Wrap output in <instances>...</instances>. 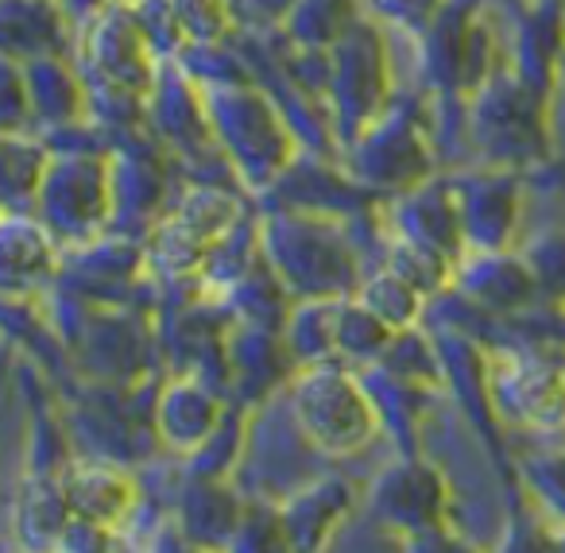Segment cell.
<instances>
[{
    "mask_svg": "<svg viewBox=\"0 0 565 553\" xmlns=\"http://www.w3.org/2000/svg\"><path fill=\"white\" fill-rule=\"evenodd\" d=\"M244 221V205L225 187H190L163 217L151 225L143 264L167 279H190L202 272L210 248Z\"/></svg>",
    "mask_w": 565,
    "mask_h": 553,
    "instance_id": "6",
    "label": "cell"
},
{
    "mask_svg": "<svg viewBox=\"0 0 565 553\" xmlns=\"http://www.w3.org/2000/svg\"><path fill=\"white\" fill-rule=\"evenodd\" d=\"M78 63L89 82V97L105 94L113 109L120 105L140 109L148 105L167 59H159V51L148 43L132 4L105 0L94 24L78 40Z\"/></svg>",
    "mask_w": 565,
    "mask_h": 553,
    "instance_id": "5",
    "label": "cell"
},
{
    "mask_svg": "<svg viewBox=\"0 0 565 553\" xmlns=\"http://www.w3.org/2000/svg\"><path fill=\"white\" fill-rule=\"evenodd\" d=\"M295 0H233V20L244 28H287Z\"/></svg>",
    "mask_w": 565,
    "mask_h": 553,
    "instance_id": "32",
    "label": "cell"
},
{
    "mask_svg": "<svg viewBox=\"0 0 565 553\" xmlns=\"http://www.w3.org/2000/svg\"><path fill=\"white\" fill-rule=\"evenodd\" d=\"M259 252L295 298H341L361 287L353 244L330 213H271L259 221Z\"/></svg>",
    "mask_w": 565,
    "mask_h": 553,
    "instance_id": "3",
    "label": "cell"
},
{
    "mask_svg": "<svg viewBox=\"0 0 565 553\" xmlns=\"http://www.w3.org/2000/svg\"><path fill=\"white\" fill-rule=\"evenodd\" d=\"M32 128L35 113L24 63L0 55V136H28Z\"/></svg>",
    "mask_w": 565,
    "mask_h": 553,
    "instance_id": "28",
    "label": "cell"
},
{
    "mask_svg": "<svg viewBox=\"0 0 565 553\" xmlns=\"http://www.w3.org/2000/svg\"><path fill=\"white\" fill-rule=\"evenodd\" d=\"M186 47H210V43H225L228 32L236 28L233 20V0H174Z\"/></svg>",
    "mask_w": 565,
    "mask_h": 553,
    "instance_id": "27",
    "label": "cell"
},
{
    "mask_svg": "<svg viewBox=\"0 0 565 553\" xmlns=\"http://www.w3.org/2000/svg\"><path fill=\"white\" fill-rule=\"evenodd\" d=\"M35 217L51 228L63 252L102 241L117 217V182L113 159L102 151H51L43 179L35 187Z\"/></svg>",
    "mask_w": 565,
    "mask_h": 553,
    "instance_id": "4",
    "label": "cell"
},
{
    "mask_svg": "<svg viewBox=\"0 0 565 553\" xmlns=\"http://www.w3.org/2000/svg\"><path fill=\"white\" fill-rule=\"evenodd\" d=\"M526 488H531L534 503L550 514V519L565 522V453H542L531 457L523 468Z\"/></svg>",
    "mask_w": 565,
    "mask_h": 553,
    "instance_id": "31",
    "label": "cell"
},
{
    "mask_svg": "<svg viewBox=\"0 0 565 553\" xmlns=\"http://www.w3.org/2000/svg\"><path fill=\"white\" fill-rule=\"evenodd\" d=\"M128 4H132L148 43L159 51V59H179V51L186 47V35H182L174 0H128Z\"/></svg>",
    "mask_w": 565,
    "mask_h": 553,
    "instance_id": "30",
    "label": "cell"
},
{
    "mask_svg": "<svg viewBox=\"0 0 565 553\" xmlns=\"http://www.w3.org/2000/svg\"><path fill=\"white\" fill-rule=\"evenodd\" d=\"M384 267L399 275V279H407L423 298H434L438 290H446L449 283H454V267L457 264L449 256H441L438 248H430V244L395 236L392 248H387Z\"/></svg>",
    "mask_w": 565,
    "mask_h": 553,
    "instance_id": "25",
    "label": "cell"
},
{
    "mask_svg": "<svg viewBox=\"0 0 565 553\" xmlns=\"http://www.w3.org/2000/svg\"><path fill=\"white\" fill-rule=\"evenodd\" d=\"M28 71V89H32V113L35 128L43 132H63V128L86 125L89 109V82L82 74L78 63H71V55H47L24 63Z\"/></svg>",
    "mask_w": 565,
    "mask_h": 553,
    "instance_id": "18",
    "label": "cell"
},
{
    "mask_svg": "<svg viewBox=\"0 0 565 553\" xmlns=\"http://www.w3.org/2000/svg\"><path fill=\"white\" fill-rule=\"evenodd\" d=\"M225 414L228 406L210 387V380L198 372L171 375L163 383V391H159L156 406H151V422H156L159 442L171 453H179V457H194L213 437V429L221 426Z\"/></svg>",
    "mask_w": 565,
    "mask_h": 553,
    "instance_id": "14",
    "label": "cell"
},
{
    "mask_svg": "<svg viewBox=\"0 0 565 553\" xmlns=\"http://www.w3.org/2000/svg\"><path fill=\"white\" fill-rule=\"evenodd\" d=\"M287 406L299 437L322 457H353L369 449L384 429L376 395L345 360L295 368L287 380Z\"/></svg>",
    "mask_w": 565,
    "mask_h": 553,
    "instance_id": "1",
    "label": "cell"
},
{
    "mask_svg": "<svg viewBox=\"0 0 565 553\" xmlns=\"http://www.w3.org/2000/svg\"><path fill=\"white\" fill-rule=\"evenodd\" d=\"M526 267H531L534 283H539L542 298H554L565 302V233L562 228H550V233L534 236L523 252Z\"/></svg>",
    "mask_w": 565,
    "mask_h": 553,
    "instance_id": "29",
    "label": "cell"
},
{
    "mask_svg": "<svg viewBox=\"0 0 565 553\" xmlns=\"http://www.w3.org/2000/svg\"><path fill=\"white\" fill-rule=\"evenodd\" d=\"M349 171L361 190L407 194L430 179V140L407 113L384 109L356 140H349Z\"/></svg>",
    "mask_w": 565,
    "mask_h": 553,
    "instance_id": "7",
    "label": "cell"
},
{
    "mask_svg": "<svg viewBox=\"0 0 565 553\" xmlns=\"http://www.w3.org/2000/svg\"><path fill=\"white\" fill-rule=\"evenodd\" d=\"M326 97H330L338 132L345 140H356L387 109V55L376 28L364 20L330 47Z\"/></svg>",
    "mask_w": 565,
    "mask_h": 553,
    "instance_id": "8",
    "label": "cell"
},
{
    "mask_svg": "<svg viewBox=\"0 0 565 553\" xmlns=\"http://www.w3.org/2000/svg\"><path fill=\"white\" fill-rule=\"evenodd\" d=\"M457 205H461L465 248L469 252H495L511 248L523 221V190L508 167H488L469 179L454 182Z\"/></svg>",
    "mask_w": 565,
    "mask_h": 553,
    "instance_id": "12",
    "label": "cell"
},
{
    "mask_svg": "<svg viewBox=\"0 0 565 553\" xmlns=\"http://www.w3.org/2000/svg\"><path fill=\"white\" fill-rule=\"evenodd\" d=\"M74 47L78 35L58 0H0V55L32 63L47 55H71Z\"/></svg>",
    "mask_w": 565,
    "mask_h": 553,
    "instance_id": "17",
    "label": "cell"
},
{
    "mask_svg": "<svg viewBox=\"0 0 565 553\" xmlns=\"http://www.w3.org/2000/svg\"><path fill=\"white\" fill-rule=\"evenodd\" d=\"M349 511H353V488L345 480H338V476L310 480L307 488L291 491L279 503L287 545L291 550H322L349 519Z\"/></svg>",
    "mask_w": 565,
    "mask_h": 553,
    "instance_id": "19",
    "label": "cell"
},
{
    "mask_svg": "<svg viewBox=\"0 0 565 553\" xmlns=\"http://www.w3.org/2000/svg\"><path fill=\"white\" fill-rule=\"evenodd\" d=\"M341 298H299V302L287 310V318H282V344L291 352L295 368L338 360Z\"/></svg>",
    "mask_w": 565,
    "mask_h": 553,
    "instance_id": "21",
    "label": "cell"
},
{
    "mask_svg": "<svg viewBox=\"0 0 565 553\" xmlns=\"http://www.w3.org/2000/svg\"><path fill=\"white\" fill-rule=\"evenodd\" d=\"M369 499L384 527L399 530V534H430L446 522L449 483L441 480L438 465L407 457L376 476Z\"/></svg>",
    "mask_w": 565,
    "mask_h": 553,
    "instance_id": "9",
    "label": "cell"
},
{
    "mask_svg": "<svg viewBox=\"0 0 565 553\" xmlns=\"http://www.w3.org/2000/svg\"><path fill=\"white\" fill-rule=\"evenodd\" d=\"M495 411L526 429H565V372L542 357H503L488 372Z\"/></svg>",
    "mask_w": 565,
    "mask_h": 553,
    "instance_id": "10",
    "label": "cell"
},
{
    "mask_svg": "<svg viewBox=\"0 0 565 553\" xmlns=\"http://www.w3.org/2000/svg\"><path fill=\"white\" fill-rule=\"evenodd\" d=\"M353 295L361 298V302L369 306V310L376 313L384 326H392L395 333H403V329H415L418 313H423V306H426V298L418 295L407 279H399L395 272H387V267H380L372 279H364Z\"/></svg>",
    "mask_w": 565,
    "mask_h": 553,
    "instance_id": "24",
    "label": "cell"
},
{
    "mask_svg": "<svg viewBox=\"0 0 565 553\" xmlns=\"http://www.w3.org/2000/svg\"><path fill=\"white\" fill-rule=\"evenodd\" d=\"M51 151L32 136H0V205L35 198Z\"/></svg>",
    "mask_w": 565,
    "mask_h": 553,
    "instance_id": "26",
    "label": "cell"
},
{
    "mask_svg": "<svg viewBox=\"0 0 565 553\" xmlns=\"http://www.w3.org/2000/svg\"><path fill=\"white\" fill-rule=\"evenodd\" d=\"M392 225L395 236H407V241L430 244L441 256L457 259L465 256V225H461V205H457V187L454 182H418L407 194H395L392 205Z\"/></svg>",
    "mask_w": 565,
    "mask_h": 553,
    "instance_id": "16",
    "label": "cell"
},
{
    "mask_svg": "<svg viewBox=\"0 0 565 553\" xmlns=\"http://www.w3.org/2000/svg\"><path fill=\"white\" fill-rule=\"evenodd\" d=\"M395 329L384 326L356 295L341 298L338 313V360L345 364H376L384 349L392 344Z\"/></svg>",
    "mask_w": 565,
    "mask_h": 553,
    "instance_id": "23",
    "label": "cell"
},
{
    "mask_svg": "<svg viewBox=\"0 0 565 553\" xmlns=\"http://www.w3.org/2000/svg\"><path fill=\"white\" fill-rule=\"evenodd\" d=\"M63 267V244L51 236L40 217L0 210V298L32 302Z\"/></svg>",
    "mask_w": 565,
    "mask_h": 553,
    "instance_id": "11",
    "label": "cell"
},
{
    "mask_svg": "<svg viewBox=\"0 0 565 553\" xmlns=\"http://www.w3.org/2000/svg\"><path fill=\"white\" fill-rule=\"evenodd\" d=\"M454 283L472 306L488 313H523L542 298L523 252L511 256V248L465 252L454 267Z\"/></svg>",
    "mask_w": 565,
    "mask_h": 553,
    "instance_id": "15",
    "label": "cell"
},
{
    "mask_svg": "<svg viewBox=\"0 0 565 553\" xmlns=\"http://www.w3.org/2000/svg\"><path fill=\"white\" fill-rule=\"evenodd\" d=\"M202 102L217 151L248 190L275 187L295 167V132L264 89L252 82L202 86Z\"/></svg>",
    "mask_w": 565,
    "mask_h": 553,
    "instance_id": "2",
    "label": "cell"
},
{
    "mask_svg": "<svg viewBox=\"0 0 565 553\" xmlns=\"http://www.w3.org/2000/svg\"><path fill=\"white\" fill-rule=\"evenodd\" d=\"M387 20L411 28V32H426L438 20V12L446 9V0H380Z\"/></svg>",
    "mask_w": 565,
    "mask_h": 553,
    "instance_id": "33",
    "label": "cell"
},
{
    "mask_svg": "<svg viewBox=\"0 0 565 553\" xmlns=\"http://www.w3.org/2000/svg\"><path fill=\"white\" fill-rule=\"evenodd\" d=\"M74 511L66 503L63 480L55 468H40L20 483L17 496V534L28 550H55L63 530L71 527Z\"/></svg>",
    "mask_w": 565,
    "mask_h": 553,
    "instance_id": "20",
    "label": "cell"
},
{
    "mask_svg": "<svg viewBox=\"0 0 565 553\" xmlns=\"http://www.w3.org/2000/svg\"><path fill=\"white\" fill-rule=\"evenodd\" d=\"M361 24V4L356 0H295L291 20H287V40L295 47L330 51Z\"/></svg>",
    "mask_w": 565,
    "mask_h": 553,
    "instance_id": "22",
    "label": "cell"
},
{
    "mask_svg": "<svg viewBox=\"0 0 565 553\" xmlns=\"http://www.w3.org/2000/svg\"><path fill=\"white\" fill-rule=\"evenodd\" d=\"M58 480H63L74 519L97 522V527H109L120 534L136 519V511H140V483H136V476L105 457L66 460L58 468Z\"/></svg>",
    "mask_w": 565,
    "mask_h": 553,
    "instance_id": "13",
    "label": "cell"
},
{
    "mask_svg": "<svg viewBox=\"0 0 565 553\" xmlns=\"http://www.w3.org/2000/svg\"><path fill=\"white\" fill-rule=\"evenodd\" d=\"M125 4H128V0H125Z\"/></svg>",
    "mask_w": 565,
    "mask_h": 553,
    "instance_id": "34",
    "label": "cell"
}]
</instances>
